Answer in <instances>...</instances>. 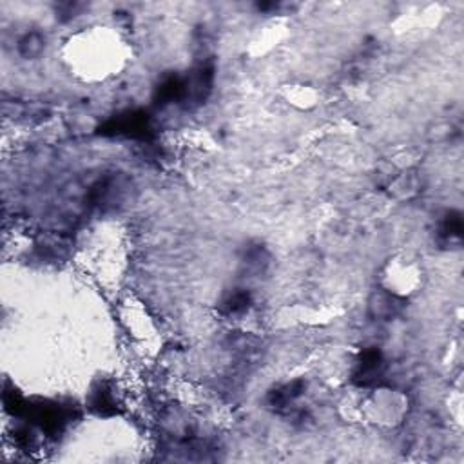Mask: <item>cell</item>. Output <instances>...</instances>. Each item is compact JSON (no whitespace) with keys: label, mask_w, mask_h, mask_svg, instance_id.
Returning a JSON list of instances; mask_svg holds the SVG:
<instances>
[{"label":"cell","mask_w":464,"mask_h":464,"mask_svg":"<svg viewBox=\"0 0 464 464\" xmlns=\"http://www.w3.org/2000/svg\"><path fill=\"white\" fill-rule=\"evenodd\" d=\"M252 303V298L247 291L243 288H236V291H232L227 298L223 299V303H221V311L228 316H238L243 314V312L248 311Z\"/></svg>","instance_id":"cell-6"},{"label":"cell","mask_w":464,"mask_h":464,"mask_svg":"<svg viewBox=\"0 0 464 464\" xmlns=\"http://www.w3.org/2000/svg\"><path fill=\"white\" fill-rule=\"evenodd\" d=\"M385 370L386 363L383 352L379 348H365L355 363L352 381L358 386H372L381 381Z\"/></svg>","instance_id":"cell-2"},{"label":"cell","mask_w":464,"mask_h":464,"mask_svg":"<svg viewBox=\"0 0 464 464\" xmlns=\"http://www.w3.org/2000/svg\"><path fill=\"white\" fill-rule=\"evenodd\" d=\"M303 390H305L303 381L288 383V385L271 392V395H268V403H271V406H274V408L281 410L285 408V406L291 405V403H294L296 399L303 393Z\"/></svg>","instance_id":"cell-5"},{"label":"cell","mask_w":464,"mask_h":464,"mask_svg":"<svg viewBox=\"0 0 464 464\" xmlns=\"http://www.w3.org/2000/svg\"><path fill=\"white\" fill-rule=\"evenodd\" d=\"M460 234H463V220H460L459 214L452 213L445 218L443 225H440V236L446 238V240H459Z\"/></svg>","instance_id":"cell-9"},{"label":"cell","mask_w":464,"mask_h":464,"mask_svg":"<svg viewBox=\"0 0 464 464\" xmlns=\"http://www.w3.org/2000/svg\"><path fill=\"white\" fill-rule=\"evenodd\" d=\"M44 49V39L39 33H28L24 39L20 40L19 51L26 56V59H33L39 56Z\"/></svg>","instance_id":"cell-8"},{"label":"cell","mask_w":464,"mask_h":464,"mask_svg":"<svg viewBox=\"0 0 464 464\" xmlns=\"http://www.w3.org/2000/svg\"><path fill=\"white\" fill-rule=\"evenodd\" d=\"M100 133L106 136H126V138H138V140H146L153 133L151 127V116L146 111H126L120 113L113 118L107 120Z\"/></svg>","instance_id":"cell-1"},{"label":"cell","mask_w":464,"mask_h":464,"mask_svg":"<svg viewBox=\"0 0 464 464\" xmlns=\"http://www.w3.org/2000/svg\"><path fill=\"white\" fill-rule=\"evenodd\" d=\"M405 301L390 292H375L370 299V312L374 318L379 319H392L401 314Z\"/></svg>","instance_id":"cell-3"},{"label":"cell","mask_w":464,"mask_h":464,"mask_svg":"<svg viewBox=\"0 0 464 464\" xmlns=\"http://www.w3.org/2000/svg\"><path fill=\"white\" fill-rule=\"evenodd\" d=\"M91 408L96 410L100 415H111V413H116V401H114L113 393L107 386L100 385L99 388L93 392L91 395Z\"/></svg>","instance_id":"cell-7"},{"label":"cell","mask_w":464,"mask_h":464,"mask_svg":"<svg viewBox=\"0 0 464 464\" xmlns=\"http://www.w3.org/2000/svg\"><path fill=\"white\" fill-rule=\"evenodd\" d=\"M183 79L176 75H169L158 84L156 93H154V102H156L158 106H166V104L173 102H183Z\"/></svg>","instance_id":"cell-4"}]
</instances>
